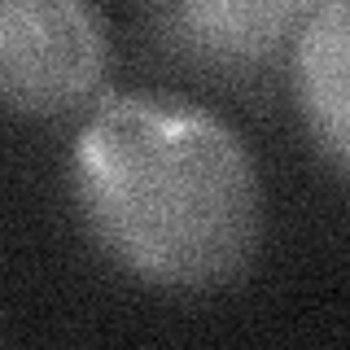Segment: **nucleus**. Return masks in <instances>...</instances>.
Returning a JSON list of instances; mask_svg holds the SVG:
<instances>
[{"label": "nucleus", "instance_id": "f03ea898", "mask_svg": "<svg viewBox=\"0 0 350 350\" xmlns=\"http://www.w3.org/2000/svg\"><path fill=\"white\" fill-rule=\"evenodd\" d=\"M105 22L79 0L0 5V92L18 114H62L105 75Z\"/></svg>", "mask_w": 350, "mask_h": 350}, {"label": "nucleus", "instance_id": "7ed1b4c3", "mask_svg": "<svg viewBox=\"0 0 350 350\" xmlns=\"http://www.w3.org/2000/svg\"><path fill=\"white\" fill-rule=\"evenodd\" d=\"M293 88L315 140L350 171V0L315 5L293 31Z\"/></svg>", "mask_w": 350, "mask_h": 350}, {"label": "nucleus", "instance_id": "20e7f679", "mask_svg": "<svg viewBox=\"0 0 350 350\" xmlns=\"http://www.w3.org/2000/svg\"><path fill=\"white\" fill-rule=\"evenodd\" d=\"M306 14V5H184L171 9V22L215 53H258L289 36L293 22L302 27Z\"/></svg>", "mask_w": 350, "mask_h": 350}, {"label": "nucleus", "instance_id": "f257e3e1", "mask_svg": "<svg viewBox=\"0 0 350 350\" xmlns=\"http://www.w3.org/2000/svg\"><path fill=\"white\" fill-rule=\"evenodd\" d=\"M75 193L109 254L171 289L232 280L262 237V189L245 140L180 96H101L75 140Z\"/></svg>", "mask_w": 350, "mask_h": 350}]
</instances>
